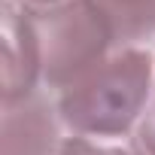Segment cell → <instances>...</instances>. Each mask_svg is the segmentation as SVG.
Segmentation results:
<instances>
[{"instance_id":"7","label":"cell","mask_w":155,"mask_h":155,"mask_svg":"<svg viewBox=\"0 0 155 155\" xmlns=\"http://www.w3.org/2000/svg\"><path fill=\"white\" fill-rule=\"evenodd\" d=\"M137 143H140V149H143L146 155H155V107H152V110H149V116L143 119Z\"/></svg>"},{"instance_id":"4","label":"cell","mask_w":155,"mask_h":155,"mask_svg":"<svg viewBox=\"0 0 155 155\" xmlns=\"http://www.w3.org/2000/svg\"><path fill=\"white\" fill-rule=\"evenodd\" d=\"M55 152H61L58 119L52 104L40 91L3 104L0 155H55Z\"/></svg>"},{"instance_id":"8","label":"cell","mask_w":155,"mask_h":155,"mask_svg":"<svg viewBox=\"0 0 155 155\" xmlns=\"http://www.w3.org/2000/svg\"><path fill=\"white\" fill-rule=\"evenodd\" d=\"M21 6H28V9H49V6H58V3H64V0H18Z\"/></svg>"},{"instance_id":"5","label":"cell","mask_w":155,"mask_h":155,"mask_svg":"<svg viewBox=\"0 0 155 155\" xmlns=\"http://www.w3.org/2000/svg\"><path fill=\"white\" fill-rule=\"evenodd\" d=\"M113 28L116 43L155 37V0H94Z\"/></svg>"},{"instance_id":"3","label":"cell","mask_w":155,"mask_h":155,"mask_svg":"<svg viewBox=\"0 0 155 155\" xmlns=\"http://www.w3.org/2000/svg\"><path fill=\"white\" fill-rule=\"evenodd\" d=\"M37 76H43L40 67V43L34 31V18L28 6H15L12 0L3 3V70H0V82H3V104L21 101L34 94Z\"/></svg>"},{"instance_id":"2","label":"cell","mask_w":155,"mask_h":155,"mask_svg":"<svg viewBox=\"0 0 155 155\" xmlns=\"http://www.w3.org/2000/svg\"><path fill=\"white\" fill-rule=\"evenodd\" d=\"M40 43L43 79L64 91L110 58L116 43L94 0H64L49 9H28Z\"/></svg>"},{"instance_id":"6","label":"cell","mask_w":155,"mask_h":155,"mask_svg":"<svg viewBox=\"0 0 155 155\" xmlns=\"http://www.w3.org/2000/svg\"><path fill=\"white\" fill-rule=\"evenodd\" d=\"M58 155H146L143 149H128V146H97L85 137H70L61 143Z\"/></svg>"},{"instance_id":"1","label":"cell","mask_w":155,"mask_h":155,"mask_svg":"<svg viewBox=\"0 0 155 155\" xmlns=\"http://www.w3.org/2000/svg\"><path fill=\"white\" fill-rule=\"evenodd\" d=\"M152 91V55L122 49L61 91L58 116L76 134H125L143 113Z\"/></svg>"}]
</instances>
